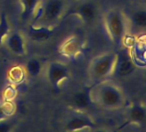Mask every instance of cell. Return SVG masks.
<instances>
[{
	"instance_id": "cell-1",
	"label": "cell",
	"mask_w": 146,
	"mask_h": 132,
	"mask_svg": "<svg viewBox=\"0 0 146 132\" xmlns=\"http://www.w3.org/2000/svg\"><path fill=\"white\" fill-rule=\"evenodd\" d=\"M91 95L94 104L105 110H119L126 104L125 94L122 88L109 80L94 83Z\"/></svg>"
},
{
	"instance_id": "cell-11",
	"label": "cell",
	"mask_w": 146,
	"mask_h": 132,
	"mask_svg": "<svg viewBox=\"0 0 146 132\" xmlns=\"http://www.w3.org/2000/svg\"><path fill=\"white\" fill-rule=\"evenodd\" d=\"M126 123L137 126L146 125V106L141 102L132 103L126 112Z\"/></svg>"
},
{
	"instance_id": "cell-15",
	"label": "cell",
	"mask_w": 146,
	"mask_h": 132,
	"mask_svg": "<svg viewBox=\"0 0 146 132\" xmlns=\"http://www.w3.org/2000/svg\"><path fill=\"white\" fill-rule=\"evenodd\" d=\"M22 12H21V19L23 21H29L31 18L35 16L38 10V5L40 0H19Z\"/></svg>"
},
{
	"instance_id": "cell-6",
	"label": "cell",
	"mask_w": 146,
	"mask_h": 132,
	"mask_svg": "<svg viewBox=\"0 0 146 132\" xmlns=\"http://www.w3.org/2000/svg\"><path fill=\"white\" fill-rule=\"evenodd\" d=\"M64 0H46L38 12L36 19L45 23L57 22L64 13Z\"/></svg>"
},
{
	"instance_id": "cell-2",
	"label": "cell",
	"mask_w": 146,
	"mask_h": 132,
	"mask_svg": "<svg viewBox=\"0 0 146 132\" xmlns=\"http://www.w3.org/2000/svg\"><path fill=\"white\" fill-rule=\"evenodd\" d=\"M103 21L111 42L117 49L121 48L130 29L126 15L121 10L113 8L105 13Z\"/></svg>"
},
{
	"instance_id": "cell-7",
	"label": "cell",
	"mask_w": 146,
	"mask_h": 132,
	"mask_svg": "<svg viewBox=\"0 0 146 132\" xmlns=\"http://www.w3.org/2000/svg\"><path fill=\"white\" fill-rule=\"evenodd\" d=\"M47 80L54 88L58 91L62 82L70 78V71L67 65L60 62H51L47 68Z\"/></svg>"
},
{
	"instance_id": "cell-17",
	"label": "cell",
	"mask_w": 146,
	"mask_h": 132,
	"mask_svg": "<svg viewBox=\"0 0 146 132\" xmlns=\"http://www.w3.org/2000/svg\"><path fill=\"white\" fill-rule=\"evenodd\" d=\"M26 71L32 77H37L41 72V63L37 58H30L26 63Z\"/></svg>"
},
{
	"instance_id": "cell-16",
	"label": "cell",
	"mask_w": 146,
	"mask_h": 132,
	"mask_svg": "<svg viewBox=\"0 0 146 132\" xmlns=\"http://www.w3.org/2000/svg\"><path fill=\"white\" fill-rule=\"evenodd\" d=\"M11 33V25L7 18L6 13L0 15V46L3 45L5 40Z\"/></svg>"
},
{
	"instance_id": "cell-9",
	"label": "cell",
	"mask_w": 146,
	"mask_h": 132,
	"mask_svg": "<svg viewBox=\"0 0 146 132\" xmlns=\"http://www.w3.org/2000/svg\"><path fill=\"white\" fill-rule=\"evenodd\" d=\"M96 123L93 119L84 112H77V113L70 116L64 123L65 131H80L86 129H95Z\"/></svg>"
},
{
	"instance_id": "cell-5",
	"label": "cell",
	"mask_w": 146,
	"mask_h": 132,
	"mask_svg": "<svg viewBox=\"0 0 146 132\" xmlns=\"http://www.w3.org/2000/svg\"><path fill=\"white\" fill-rule=\"evenodd\" d=\"M71 16L79 17L84 22L87 24H93L98 18L99 8L96 2L92 1V0H86L76 7L72 8L71 11L66 12L64 15V18Z\"/></svg>"
},
{
	"instance_id": "cell-14",
	"label": "cell",
	"mask_w": 146,
	"mask_h": 132,
	"mask_svg": "<svg viewBox=\"0 0 146 132\" xmlns=\"http://www.w3.org/2000/svg\"><path fill=\"white\" fill-rule=\"evenodd\" d=\"M126 16L129 28L136 31H146V9H135Z\"/></svg>"
},
{
	"instance_id": "cell-19",
	"label": "cell",
	"mask_w": 146,
	"mask_h": 132,
	"mask_svg": "<svg viewBox=\"0 0 146 132\" xmlns=\"http://www.w3.org/2000/svg\"><path fill=\"white\" fill-rule=\"evenodd\" d=\"M13 123L8 118L0 120V132H8L12 129Z\"/></svg>"
},
{
	"instance_id": "cell-10",
	"label": "cell",
	"mask_w": 146,
	"mask_h": 132,
	"mask_svg": "<svg viewBox=\"0 0 146 132\" xmlns=\"http://www.w3.org/2000/svg\"><path fill=\"white\" fill-rule=\"evenodd\" d=\"M83 51V42L76 36H71L60 45L58 52L60 55L70 60H76Z\"/></svg>"
},
{
	"instance_id": "cell-20",
	"label": "cell",
	"mask_w": 146,
	"mask_h": 132,
	"mask_svg": "<svg viewBox=\"0 0 146 132\" xmlns=\"http://www.w3.org/2000/svg\"><path fill=\"white\" fill-rule=\"evenodd\" d=\"M10 117V115L8 114V112H6L5 108V105L4 103H0V120L3 119H6Z\"/></svg>"
},
{
	"instance_id": "cell-3",
	"label": "cell",
	"mask_w": 146,
	"mask_h": 132,
	"mask_svg": "<svg viewBox=\"0 0 146 132\" xmlns=\"http://www.w3.org/2000/svg\"><path fill=\"white\" fill-rule=\"evenodd\" d=\"M116 62V52L110 51L95 57L89 65V74L94 83L109 80L113 77Z\"/></svg>"
},
{
	"instance_id": "cell-12",
	"label": "cell",
	"mask_w": 146,
	"mask_h": 132,
	"mask_svg": "<svg viewBox=\"0 0 146 132\" xmlns=\"http://www.w3.org/2000/svg\"><path fill=\"white\" fill-rule=\"evenodd\" d=\"M54 34V29L48 26L36 27L33 23H30L28 27V35L32 41L43 43L47 41Z\"/></svg>"
},
{
	"instance_id": "cell-18",
	"label": "cell",
	"mask_w": 146,
	"mask_h": 132,
	"mask_svg": "<svg viewBox=\"0 0 146 132\" xmlns=\"http://www.w3.org/2000/svg\"><path fill=\"white\" fill-rule=\"evenodd\" d=\"M9 77L13 83H20L25 78L24 71L19 66H15V67L10 70Z\"/></svg>"
},
{
	"instance_id": "cell-13",
	"label": "cell",
	"mask_w": 146,
	"mask_h": 132,
	"mask_svg": "<svg viewBox=\"0 0 146 132\" xmlns=\"http://www.w3.org/2000/svg\"><path fill=\"white\" fill-rule=\"evenodd\" d=\"M9 50L15 55L23 56L26 53V45L23 36L19 32H11L5 39Z\"/></svg>"
},
{
	"instance_id": "cell-4",
	"label": "cell",
	"mask_w": 146,
	"mask_h": 132,
	"mask_svg": "<svg viewBox=\"0 0 146 132\" xmlns=\"http://www.w3.org/2000/svg\"><path fill=\"white\" fill-rule=\"evenodd\" d=\"M136 70V63L129 49L119 48L116 51V62L113 77L125 78L131 76Z\"/></svg>"
},
{
	"instance_id": "cell-8",
	"label": "cell",
	"mask_w": 146,
	"mask_h": 132,
	"mask_svg": "<svg viewBox=\"0 0 146 132\" xmlns=\"http://www.w3.org/2000/svg\"><path fill=\"white\" fill-rule=\"evenodd\" d=\"M93 86L94 83L91 86L84 87L73 94L70 97L69 106L76 112H84L89 109L94 104L91 95Z\"/></svg>"
}]
</instances>
